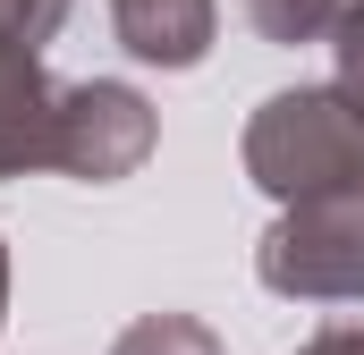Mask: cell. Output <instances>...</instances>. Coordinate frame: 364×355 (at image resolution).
<instances>
[{
  "label": "cell",
  "mask_w": 364,
  "mask_h": 355,
  "mask_svg": "<svg viewBox=\"0 0 364 355\" xmlns=\"http://www.w3.org/2000/svg\"><path fill=\"white\" fill-rule=\"evenodd\" d=\"M255 170H263L272 195H322V186L364 178V136L322 93H288V102L263 110V127H255Z\"/></svg>",
  "instance_id": "6da1fadb"
},
{
  "label": "cell",
  "mask_w": 364,
  "mask_h": 355,
  "mask_svg": "<svg viewBox=\"0 0 364 355\" xmlns=\"http://www.w3.org/2000/svg\"><path fill=\"white\" fill-rule=\"evenodd\" d=\"M272 288H305V296H356L364 288V195H331L305 220H288L263 254Z\"/></svg>",
  "instance_id": "7a4b0ae2"
},
{
  "label": "cell",
  "mask_w": 364,
  "mask_h": 355,
  "mask_svg": "<svg viewBox=\"0 0 364 355\" xmlns=\"http://www.w3.org/2000/svg\"><path fill=\"white\" fill-rule=\"evenodd\" d=\"M144 136H153L144 102L119 93V85H85V93H68V110H60V161L85 170V178H119L144 153Z\"/></svg>",
  "instance_id": "3957f363"
},
{
  "label": "cell",
  "mask_w": 364,
  "mask_h": 355,
  "mask_svg": "<svg viewBox=\"0 0 364 355\" xmlns=\"http://www.w3.org/2000/svg\"><path fill=\"white\" fill-rule=\"evenodd\" d=\"M119 26H127V51L136 60H170L186 68L212 34V9L203 0H119Z\"/></svg>",
  "instance_id": "277c9868"
},
{
  "label": "cell",
  "mask_w": 364,
  "mask_h": 355,
  "mask_svg": "<svg viewBox=\"0 0 364 355\" xmlns=\"http://www.w3.org/2000/svg\"><path fill=\"white\" fill-rule=\"evenodd\" d=\"M17 161H60V110H43L34 68H0V170Z\"/></svg>",
  "instance_id": "5b68a950"
},
{
  "label": "cell",
  "mask_w": 364,
  "mask_h": 355,
  "mask_svg": "<svg viewBox=\"0 0 364 355\" xmlns=\"http://www.w3.org/2000/svg\"><path fill=\"white\" fill-rule=\"evenodd\" d=\"M348 0H255V17H263V34L279 43H296V34H314V26H331Z\"/></svg>",
  "instance_id": "8992f818"
},
{
  "label": "cell",
  "mask_w": 364,
  "mask_h": 355,
  "mask_svg": "<svg viewBox=\"0 0 364 355\" xmlns=\"http://www.w3.org/2000/svg\"><path fill=\"white\" fill-rule=\"evenodd\" d=\"M60 9H68V0H0V51L43 43V34L60 26Z\"/></svg>",
  "instance_id": "52a82bcc"
},
{
  "label": "cell",
  "mask_w": 364,
  "mask_h": 355,
  "mask_svg": "<svg viewBox=\"0 0 364 355\" xmlns=\"http://www.w3.org/2000/svg\"><path fill=\"white\" fill-rule=\"evenodd\" d=\"M119 355H212V339H203V330H186V322H144Z\"/></svg>",
  "instance_id": "ba28073f"
},
{
  "label": "cell",
  "mask_w": 364,
  "mask_h": 355,
  "mask_svg": "<svg viewBox=\"0 0 364 355\" xmlns=\"http://www.w3.org/2000/svg\"><path fill=\"white\" fill-rule=\"evenodd\" d=\"M348 93H356V119H364V17L348 26Z\"/></svg>",
  "instance_id": "9c48e42d"
},
{
  "label": "cell",
  "mask_w": 364,
  "mask_h": 355,
  "mask_svg": "<svg viewBox=\"0 0 364 355\" xmlns=\"http://www.w3.org/2000/svg\"><path fill=\"white\" fill-rule=\"evenodd\" d=\"M314 355H364V339H322Z\"/></svg>",
  "instance_id": "30bf717a"
}]
</instances>
